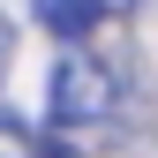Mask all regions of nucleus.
<instances>
[{
    "label": "nucleus",
    "instance_id": "1",
    "mask_svg": "<svg viewBox=\"0 0 158 158\" xmlns=\"http://www.w3.org/2000/svg\"><path fill=\"white\" fill-rule=\"evenodd\" d=\"M45 106H53V121H60V128H90V121H106V113L121 106V83H113V68L98 60L90 45H68L60 60H53Z\"/></svg>",
    "mask_w": 158,
    "mask_h": 158
},
{
    "label": "nucleus",
    "instance_id": "2",
    "mask_svg": "<svg viewBox=\"0 0 158 158\" xmlns=\"http://www.w3.org/2000/svg\"><path fill=\"white\" fill-rule=\"evenodd\" d=\"M30 15H38V30H53V38H68V45H83V38L106 23V0H30Z\"/></svg>",
    "mask_w": 158,
    "mask_h": 158
},
{
    "label": "nucleus",
    "instance_id": "3",
    "mask_svg": "<svg viewBox=\"0 0 158 158\" xmlns=\"http://www.w3.org/2000/svg\"><path fill=\"white\" fill-rule=\"evenodd\" d=\"M0 68H8V23H0Z\"/></svg>",
    "mask_w": 158,
    "mask_h": 158
}]
</instances>
